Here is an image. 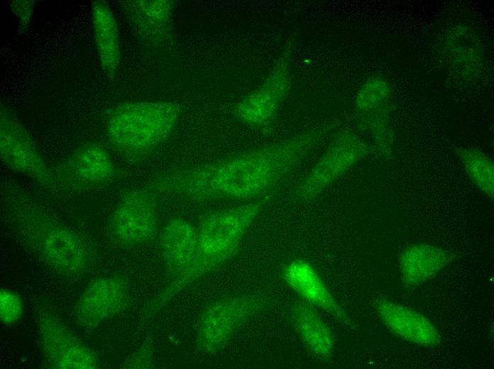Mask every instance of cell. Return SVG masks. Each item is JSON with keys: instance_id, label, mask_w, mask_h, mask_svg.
Segmentation results:
<instances>
[{"instance_id": "cell-12", "label": "cell", "mask_w": 494, "mask_h": 369, "mask_svg": "<svg viewBox=\"0 0 494 369\" xmlns=\"http://www.w3.org/2000/svg\"><path fill=\"white\" fill-rule=\"evenodd\" d=\"M129 302L127 280L119 275L97 278L84 290L75 308V319L93 329L120 314Z\"/></svg>"}, {"instance_id": "cell-15", "label": "cell", "mask_w": 494, "mask_h": 369, "mask_svg": "<svg viewBox=\"0 0 494 369\" xmlns=\"http://www.w3.org/2000/svg\"><path fill=\"white\" fill-rule=\"evenodd\" d=\"M160 248L171 278L183 274L197 256V228L182 217L170 219L161 233Z\"/></svg>"}, {"instance_id": "cell-7", "label": "cell", "mask_w": 494, "mask_h": 369, "mask_svg": "<svg viewBox=\"0 0 494 369\" xmlns=\"http://www.w3.org/2000/svg\"><path fill=\"white\" fill-rule=\"evenodd\" d=\"M368 150V145L356 135L350 132L339 133L295 187L293 197L303 202L314 201L344 175Z\"/></svg>"}, {"instance_id": "cell-5", "label": "cell", "mask_w": 494, "mask_h": 369, "mask_svg": "<svg viewBox=\"0 0 494 369\" xmlns=\"http://www.w3.org/2000/svg\"><path fill=\"white\" fill-rule=\"evenodd\" d=\"M270 304L260 293L229 295L209 304L199 319L196 348L203 353L221 349L241 326Z\"/></svg>"}, {"instance_id": "cell-19", "label": "cell", "mask_w": 494, "mask_h": 369, "mask_svg": "<svg viewBox=\"0 0 494 369\" xmlns=\"http://www.w3.org/2000/svg\"><path fill=\"white\" fill-rule=\"evenodd\" d=\"M290 318L302 341L315 355L322 358L331 356L334 339L331 330L308 303L297 302Z\"/></svg>"}, {"instance_id": "cell-18", "label": "cell", "mask_w": 494, "mask_h": 369, "mask_svg": "<svg viewBox=\"0 0 494 369\" xmlns=\"http://www.w3.org/2000/svg\"><path fill=\"white\" fill-rule=\"evenodd\" d=\"M92 16L100 66L108 77H113L121 60L119 34L115 16L104 1L92 3Z\"/></svg>"}, {"instance_id": "cell-3", "label": "cell", "mask_w": 494, "mask_h": 369, "mask_svg": "<svg viewBox=\"0 0 494 369\" xmlns=\"http://www.w3.org/2000/svg\"><path fill=\"white\" fill-rule=\"evenodd\" d=\"M265 204V201L260 200L208 214L197 228L198 252L194 264L183 274L171 278L147 307L146 312L155 313L179 292L231 260Z\"/></svg>"}, {"instance_id": "cell-13", "label": "cell", "mask_w": 494, "mask_h": 369, "mask_svg": "<svg viewBox=\"0 0 494 369\" xmlns=\"http://www.w3.org/2000/svg\"><path fill=\"white\" fill-rule=\"evenodd\" d=\"M375 310L390 331L410 343L434 347L441 341L440 334L431 321L412 309L379 298Z\"/></svg>"}, {"instance_id": "cell-14", "label": "cell", "mask_w": 494, "mask_h": 369, "mask_svg": "<svg viewBox=\"0 0 494 369\" xmlns=\"http://www.w3.org/2000/svg\"><path fill=\"white\" fill-rule=\"evenodd\" d=\"M121 7L133 29L143 40L160 45L171 39L174 1H124Z\"/></svg>"}, {"instance_id": "cell-8", "label": "cell", "mask_w": 494, "mask_h": 369, "mask_svg": "<svg viewBox=\"0 0 494 369\" xmlns=\"http://www.w3.org/2000/svg\"><path fill=\"white\" fill-rule=\"evenodd\" d=\"M0 155L11 170L31 178L40 187L53 190L57 183L27 129L13 111L1 104Z\"/></svg>"}, {"instance_id": "cell-22", "label": "cell", "mask_w": 494, "mask_h": 369, "mask_svg": "<svg viewBox=\"0 0 494 369\" xmlns=\"http://www.w3.org/2000/svg\"><path fill=\"white\" fill-rule=\"evenodd\" d=\"M33 1H13L10 3L12 11L19 18L21 31H26L27 26L33 14L34 8Z\"/></svg>"}, {"instance_id": "cell-16", "label": "cell", "mask_w": 494, "mask_h": 369, "mask_svg": "<svg viewBox=\"0 0 494 369\" xmlns=\"http://www.w3.org/2000/svg\"><path fill=\"white\" fill-rule=\"evenodd\" d=\"M286 282L308 304L331 314L341 321L346 319L344 311L307 260L297 259L283 270Z\"/></svg>"}, {"instance_id": "cell-6", "label": "cell", "mask_w": 494, "mask_h": 369, "mask_svg": "<svg viewBox=\"0 0 494 369\" xmlns=\"http://www.w3.org/2000/svg\"><path fill=\"white\" fill-rule=\"evenodd\" d=\"M155 195L147 188H136L119 200L108 221V235L114 245L132 248L151 241L158 229Z\"/></svg>"}, {"instance_id": "cell-20", "label": "cell", "mask_w": 494, "mask_h": 369, "mask_svg": "<svg viewBox=\"0 0 494 369\" xmlns=\"http://www.w3.org/2000/svg\"><path fill=\"white\" fill-rule=\"evenodd\" d=\"M461 161L470 180L484 194L493 197L494 165L485 154L471 149L459 150Z\"/></svg>"}, {"instance_id": "cell-17", "label": "cell", "mask_w": 494, "mask_h": 369, "mask_svg": "<svg viewBox=\"0 0 494 369\" xmlns=\"http://www.w3.org/2000/svg\"><path fill=\"white\" fill-rule=\"evenodd\" d=\"M451 251L426 243L412 244L399 258V269L404 281L410 285H419L436 276L452 261Z\"/></svg>"}, {"instance_id": "cell-2", "label": "cell", "mask_w": 494, "mask_h": 369, "mask_svg": "<svg viewBox=\"0 0 494 369\" xmlns=\"http://www.w3.org/2000/svg\"><path fill=\"white\" fill-rule=\"evenodd\" d=\"M1 195L8 200L20 238L44 265L66 277L90 269L92 252L80 234L40 209L21 187L4 185Z\"/></svg>"}, {"instance_id": "cell-9", "label": "cell", "mask_w": 494, "mask_h": 369, "mask_svg": "<svg viewBox=\"0 0 494 369\" xmlns=\"http://www.w3.org/2000/svg\"><path fill=\"white\" fill-rule=\"evenodd\" d=\"M38 331L44 359L55 369H95L94 352L57 317L48 312L38 316Z\"/></svg>"}, {"instance_id": "cell-1", "label": "cell", "mask_w": 494, "mask_h": 369, "mask_svg": "<svg viewBox=\"0 0 494 369\" xmlns=\"http://www.w3.org/2000/svg\"><path fill=\"white\" fill-rule=\"evenodd\" d=\"M325 133L319 127L211 163L175 167L157 177L152 187L192 202L256 199L286 179Z\"/></svg>"}, {"instance_id": "cell-10", "label": "cell", "mask_w": 494, "mask_h": 369, "mask_svg": "<svg viewBox=\"0 0 494 369\" xmlns=\"http://www.w3.org/2000/svg\"><path fill=\"white\" fill-rule=\"evenodd\" d=\"M290 55L289 45L265 82L236 105L234 112L238 120L256 128L273 122L290 89Z\"/></svg>"}, {"instance_id": "cell-4", "label": "cell", "mask_w": 494, "mask_h": 369, "mask_svg": "<svg viewBox=\"0 0 494 369\" xmlns=\"http://www.w3.org/2000/svg\"><path fill=\"white\" fill-rule=\"evenodd\" d=\"M181 106L171 101H136L114 108L106 119V136L119 155L141 162L153 155L172 134Z\"/></svg>"}, {"instance_id": "cell-11", "label": "cell", "mask_w": 494, "mask_h": 369, "mask_svg": "<svg viewBox=\"0 0 494 369\" xmlns=\"http://www.w3.org/2000/svg\"><path fill=\"white\" fill-rule=\"evenodd\" d=\"M115 173L109 153L101 145L89 143L70 153L59 165L55 177L57 183L82 191L107 185Z\"/></svg>"}, {"instance_id": "cell-21", "label": "cell", "mask_w": 494, "mask_h": 369, "mask_svg": "<svg viewBox=\"0 0 494 369\" xmlns=\"http://www.w3.org/2000/svg\"><path fill=\"white\" fill-rule=\"evenodd\" d=\"M23 313V301L16 292L7 289L0 290V319L6 326L18 321Z\"/></svg>"}]
</instances>
